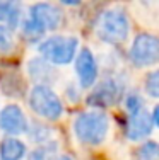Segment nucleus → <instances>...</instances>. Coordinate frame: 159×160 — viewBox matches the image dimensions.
<instances>
[{
    "mask_svg": "<svg viewBox=\"0 0 159 160\" xmlns=\"http://www.w3.org/2000/svg\"><path fill=\"white\" fill-rule=\"evenodd\" d=\"M109 121L101 111L81 112L74 121V133L84 145H99L108 136Z\"/></svg>",
    "mask_w": 159,
    "mask_h": 160,
    "instance_id": "1",
    "label": "nucleus"
},
{
    "mask_svg": "<svg viewBox=\"0 0 159 160\" xmlns=\"http://www.w3.org/2000/svg\"><path fill=\"white\" fill-rule=\"evenodd\" d=\"M96 32L101 41L108 44H120L128 38L130 22L122 9H108L98 19Z\"/></svg>",
    "mask_w": 159,
    "mask_h": 160,
    "instance_id": "2",
    "label": "nucleus"
},
{
    "mask_svg": "<svg viewBox=\"0 0 159 160\" xmlns=\"http://www.w3.org/2000/svg\"><path fill=\"white\" fill-rule=\"evenodd\" d=\"M79 39L74 36H53L41 41L38 51L53 65H67L77 56Z\"/></svg>",
    "mask_w": 159,
    "mask_h": 160,
    "instance_id": "3",
    "label": "nucleus"
},
{
    "mask_svg": "<svg viewBox=\"0 0 159 160\" xmlns=\"http://www.w3.org/2000/svg\"><path fill=\"white\" fill-rule=\"evenodd\" d=\"M28 102H29V108L38 116L48 121L58 119L63 112V106L60 97L48 85H34L29 92Z\"/></svg>",
    "mask_w": 159,
    "mask_h": 160,
    "instance_id": "4",
    "label": "nucleus"
},
{
    "mask_svg": "<svg viewBox=\"0 0 159 160\" xmlns=\"http://www.w3.org/2000/svg\"><path fill=\"white\" fill-rule=\"evenodd\" d=\"M62 22V12L48 2H38L29 10L28 31L31 34H43L46 31L56 29Z\"/></svg>",
    "mask_w": 159,
    "mask_h": 160,
    "instance_id": "5",
    "label": "nucleus"
},
{
    "mask_svg": "<svg viewBox=\"0 0 159 160\" xmlns=\"http://www.w3.org/2000/svg\"><path fill=\"white\" fill-rule=\"evenodd\" d=\"M130 60L135 67H151L159 63V39L152 34H139L130 46Z\"/></svg>",
    "mask_w": 159,
    "mask_h": 160,
    "instance_id": "6",
    "label": "nucleus"
},
{
    "mask_svg": "<svg viewBox=\"0 0 159 160\" xmlns=\"http://www.w3.org/2000/svg\"><path fill=\"white\" fill-rule=\"evenodd\" d=\"M152 126H154L152 116L146 109H140L137 112L128 114L127 124H125V135L132 142H140V140L147 138L151 135Z\"/></svg>",
    "mask_w": 159,
    "mask_h": 160,
    "instance_id": "7",
    "label": "nucleus"
},
{
    "mask_svg": "<svg viewBox=\"0 0 159 160\" xmlns=\"http://www.w3.org/2000/svg\"><path fill=\"white\" fill-rule=\"evenodd\" d=\"M0 129L7 135H22L28 131V119L22 109L16 104L5 106L0 111Z\"/></svg>",
    "mask_w": 159,
    "mask_h": 160,
    "instance_id": "8",
    "label": "nucleus"
},
{
    "mask_svg": "<svg viewBox=\"0 0 159 160\" xmlns=\"http://www.w3.org/2000/svg\"><path fill=\"white\" fill-rule=\"evenodd\" d=\"M75 73L79 77V82L84 89H89L91 85H94L98 78V63L94 55L89 51L87 48L81 49L75 56Z\"/></svg>",
    "mask_w": 159,
    "mask_h": 160,
    "instance_id": "9",
    "label": "nucleus"
},
{
    "mask_svg": "<svg viewBox=\"0 0 159 160\" xmlns=\"http://www.w3.org/2000/svg\"><path fill=\"white\" fill-rule=\"evenodd\" d=\"M118 97H120V85L115 80L108 78L93 90L87 102L91 106H96V108H108V106L115 104L118 101Z\"/></svg>",
    "mask_w": 159,
    "mask_h": 160,
    "instance_id": "10",
    "label": "nucleus"
},
{
    "mask_svg": "<svg viewBox=\"0 0 159 160\" xmlns=\"http://www.w3.org/2000/svg\"><path fill=\"white\" fill-rule=\"evenodd\" d=\"M22 14V0H0V24L17 26Z\"/></svg>",
    "mask_w": 159,
    "mask_h": 160,
    "instance_id": "11",
    "label": "nucleus"
},
{
    "mask_svg": "<svg viewBox=\"0 0 159 160\" xmlns=\"http://www.w3.org/2000/svg\"><path fill=\"white\" fill-rule=\"evenodd\" d=\"M26 155V145L16 136L0 142V158L2 160H21Z\"/></svg>",
    "mask_w": 159,
    "mask_h": 160,
    "instance_id": "12",
    "label": "nucleus"
},
{
    "mask_svg": "<svg viewBox=\"0 0 159 160\" xmlns=\"http://www.w3.org/2000/svg\"><path fill=\"white\" fill-rule=\"evenodd\" d=\"M28 73L34 82H46L51 77L50 62L45 58H31L28 63Z\"/></svg>",
    "mask_w": 159,
    "mask_h": 160,
    "instance_id": "13",
    "label": "nucleus"
},
{
    "mask_svg": "<svg viewBox=\"0 0 159 160\" xmlns=\"http://www.w3.org/2000/svg\"><path fill=\"white\" fill-rule=\"evenodd\" d=\"M144 89H146V94L149 97L159 99V68L147 73L146 82H144Z\"/></svg>",
    "mask_w": 159,
    "mask_h": 160,
    "instance_id": "14",
    "label": "nucleus"
},
{
    "mask_svg": "<svg viewBox=\"0 0 159 160\" xmlns=\"http://www.w3.org/2000/svg\"><path fill=\"white\" fill-rule=\"evenodd\" d=\"M16 46V39H14V34L10 31L9 26L0 24V51L2 53H10Z\"/></svg>",
    "mask_w": 159,
    "mask_h": 160,
    "instance_id": "15",
    "label": "nucleus"
},
{
    "mask_svg": "<svg viewBox=\"0 0 159 160\" xmlns=\"http://www.w3.org/2000/svg\"><path fill=\"white\" fill-rule=\"evenodd\" d=\"M139 160H159V145L149 142L139 148Z\"/></svg>",
    "mask_w": 159,
    "mask_h": 160,
    "instance_id": "16",
    "label": "nucleus"
},
{
    "mask_svg": "<svg viewBox=\"0 0 159 160\" xmlns=\"http://www.w3.org/2000/svg\"><path fill=\"white\" fill-rule=\"evenodd\" d=\"M51 153H53V148L51 145H41V147L34 148V150L29 153L28 160H51Z\"/></svg>",
    "mask_w": 159,
    "mask_h": 160,
    "instance_id": "17",
    "label": "nucleus"
},
{
    "mask_svg": "<svg viewBox=\"0 0 159 160\" xmlns=\"http://www.w3.org/2000/svg\"><path fill=\"white\" fill-rule=\"evenodd\" d=\"M125 106H127V111H128V114L140 111V109H144V102H142V97L139 96L137 92H132V94H128L127 101H125Z\"/></svg>",
    "mask_w": 159,
    "mask_h": 160,
    "instance_id": "18",
    "label": "nucleus"
},
{
    "mask_svg": "<svg viewBox=\"0 0 159 160\" xmlns=\"http://www.w3.org/2000/svg\"><path fill=\"white\" fill-rule=\"evenodd\" d=\"M151 116H152V123L159 128V104L154 108V111H152V114H151Z\"/></svg>",
    "mask_w": 159,
    "mask_h": 160,
    "instance_id": "19",
    "label": "nucleus"
},
{
    "mask_svg": "<svg viewBox=\"0 0 159 160\" xmlns=\"http://www.w3.org/2000/svg\"><path fill=\"white\" fill-rule=\"evenodd\" d=\"M62 3H65V5H79V3L82 2V0H60Z\"/></svg>",
    "mask_w": 159,
    "mask_h": 160,
    "instance_id": "20",
    "label": "nucleus"
},
{
    "mask_svg": "<svg viewBox=\"0 0 159 160\" xmlns=\"http://www.w3.org/2000/svg\"><path fill=\"white\" fill-rule=\"evenodd\" d=\"M55 160H72V157H69V155H60V157H56Z\"/></svg>",
    "mask_w": 159,
    "mask_h": 160,
    "instance_id": "21",
    "label": "nucleus"
}]
</instances>
